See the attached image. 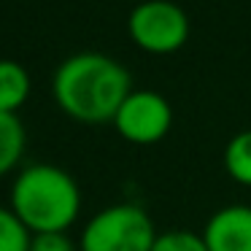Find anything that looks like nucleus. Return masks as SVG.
Returning <instances> with one entry per match:
<instances>
[{
    "label": "nucleus",
    "instance_id": "nucleus-1",
    "mask_svg": "<svg viewBox=\"0 0 251 251\" xmlns=\"http://www.w3.org/2000/svg\"><path fill=\"white\" fill-rule=\"evenodd\" d=\"M132 92L125 65L100 51L73 54L54 71L51 95L62 114L81 125L114 122L119 105Z\"/></svg>",
    "mask_w": 251,
    "mask_h": 251
},
{
    "label": "nucleus",
    "instance_id": "nucleus-2",
    "mask_svg": "<svg viewBox=\"0 0 251 251\" xmlns=\"http://www.w3.org/2000/svg\"><path fill=\"white\" fill-rule=\"evenodd\" d=\"M8 208L30 235L68 232L81 216V186L57 165L33 162L14 176Z\"/></svg>",
    "mask_w": 251,
    "mask_h": 251
},
{
    "label": "nucleus",
    "instance_id": "nucleus-3",
    "mask_svg": "<svg viewBox=\"0 0 251 251\" xmlns=\"http://www.w3.org/2000/svg\"><path fill=\"white\" fill-rule=\"evenodd\" d=\"M157 235L151 216L141 205L114 202L84 224L78 251H151Z\"/></svg>",
    "mask_w": 251,
    "mask_h": 251
},
{
    "label": "nucleus",
    "instance_id": "nucleus-4",
    "mask_svg": "<svg viewBox=\"0 0 251 251\" xmlns=\"http://www.w3.org/2000/svg\"><path fill=\"white\" fill-rule=\"evenodd\" d=\"M127 30L135 46L149 54H170L178 51L189 38V19L184 8L170 0H146L132 8Z\"/></svg>",
    "mask_w": 251,
    "mask_h": 251
},
{
    "label": "nucleus",
    "instance_id": "nucleus-5",
    "mask_svg": "<svg viewBox=\"0 0 251 251\" xmlns=\"http://www.w3.org/2000/svg\"><path fill=\"white\" fill-rule=\"evenodd\" d=\"M111 125L127 143L154 146L173 127V108L154 89H132L127 100L119 105Z\"/></svg>",
    "mask_w": 251,
    "mask_h": 251
},
{
    "label": "nucleus",
    "instance_id": "nucleus-6",
    "mask_svg": "<svg viewBox=\"0 0 251 251\" xmlns=\"http://www.w3.org/2000/svg\"><path fill=\"white\" fill-rule=\"evenodd\" d=\"M200 235L208 251H251V205L232 202L213 211Z\"/></svg>",
    "mask_w": 251,
    "mask_h": 251
},
{
    "label": "nucleus",
    "instance_id": "nucleus-7",
    "mask_svg": "<svg viewBox=\"0 0 251 251\" xmlns=\"http://www.w3.org/2000/svg\"><path fill=\"white\" fill-rule=\"evenodd\" d=\"M25 146H27V132H25L22 119L17 114L0 111V178H6L19 168Z\"/></svg>",
    "mask_w": 251,
    "mask_h": 251
},
{
    "label": "nucleus",
    "instance_id": "nucleus-8",
    "mask_svg": "<svg viewBox=\"0 0 251 251\" xmlns=\"http://www.w3.org/2000/svg\"><path fill=\"white\" fill-rule=\"evenodd\" d=\"M30 98V76L19 62L0 60V111L17 114Z\"/></svg>",
    "mask_w": 251,
    "mask_h": 251
},
{
    "label": "nucleus",
    "instance_id": "nucleus-9",
    "mask_svg": "<svg viewBox=\"0 0 251 251\" xmlns=\"http://www.w3.org/2000/svg\"><path fill=\"white\" fill-rule=\"evenodd\" d=\"M224 170L238 186L251 189V130H240L224 146Z\"/></svg>",
    "mask_w": 251,
    "mask_h": 251
},
{
    "label": "nucleus",
    "instance_id": "nucleus-10",
    "mask_svg": "<svg viewBox=\"0 0 251 251\" xmlns=\"http://www.w3.org/2000/svg\"><path fill=\"white\" fill-rule=\"evenodd\" d=\"M30 229L8 205H0V251H30Z\"/></svg>",
    "mask_w": 251,
    "mask_h": 251
},
{
    "label": "nucleus",
    "instance_id": "nucleus-11",
    "mask_svg": "<svg viewBox=\"0 0 251 251\" xmlns=\"http://www.w3.org/2000/svg\"><path fill=\"white\" fill-rule=\"evenodd\" d=\"M151 251H208V246L202 235L192 232V229H168V232L157 235Z\"/></svg>",
    "mask_w": 251,
    "mask_h": 251
},
{
    "label": "nucleus",
    "instance_id": "nucleus-12",
    "mask_svg": "<svg viewBox=\"0 0 251 251\" xmlns=\"http://www.w3.org/2000/svg\"><path fill=\"white\" fill-rule=\"evenodd\" d=\"M30 251H78L68 232H38L30 240Z\"/></svg>",
    "mask_w": 251,
    "mask_h": 251
}]
</instances>
